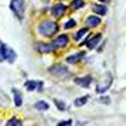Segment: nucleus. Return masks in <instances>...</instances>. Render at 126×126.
I'll return each mask as SVG.
<instances>
[{
	"label": "nucleus",
	"instance_id": "obj_1",
	"mask_svg": "<svg viewBox=\"0 0 126 126\" xmlns=\"http://www.w3.org/2000/svg\"><path fill=\"white\" fill-rule=\"evenodd\" d=\"M38 32L43 37H52L58 32V24L53 20H43L38 25Z\"/></svg>",
	"mask_w": 126,
	"mask_h": 126
},
{
	"label": "nucleus",
	"instance_id": "obj_2",
	"mask_svg": "<svg viewBox=\"0 0 126 126\" xmlns=\"http://www.w3.org/2000/svg\"><path fill=\"white\" fill-rule=\"evenodd\" d=\"M16 59V54L13 49H10L5 44H0V62L8 61L10 63H13Z\"/></svg>",
	"mask_w": 126,
	"mask_h": 126
},
{
	"label": "nucleus",
	"instance_id": "obj_3",
	"mask_svg": "<svg viewBox=\"0 0 126 126\" xmlns=\"http://www.w3.org/2000/svg\"><path fill=\"white\" fill-rule=\"evenodd\" d=\"M24 8H25L24 0H12V3H10V9H12V12H13L19 19L23 18Z\"/></svg>",
	"mask_w": 126,
	"mask_h": 126
},
{
	"label": "nucleus",
	"instance_id": "obj_4",
	"mask_svg": "<svg viewBox=\"0 0 126 126\" xmlns=\"http://www.w3.org/2000/svg\"><path fill=\"white\" fill-rule=\"evenodd\" d=\"M49 73L54 75L57 77H69L71 73L68 72V69L63 66V64H56V66H52L49 68Z\"/></svg>",
	"mask_w": 126,
	"mask_h": 126
},
{
	"label": "nucleus",
	"instance_id": "obj_5",
	"mask_svg": "<svg viewBox=\"0 0 126 126\" xmlns=\"http://www.w3.org/2000/svg\"><path fill=\"white\" fill-rule=\"evenodd\" d=\"M111 83H112V77H111L110 75H107V77L105 78V79L100 83V85L96 87V92H98V93H103V92H106V91L110 88Z\"/></svg>",
	"mask_w": 126,
	"mask_h": 126
},
{
	"label": "nucleus",
	"instance_id": "obj_6",
	"mask_svg": "<svg viewBox=\"0 0 126 126\" xmlns=\"http://www.w3.org/2000/svg\"><path fill=\"white\" fill-rule=\"evenodd\" d=\"M66 10H67V6L64 4H56L53 8L50 9V13H52V15H53V16L58 18V16L64 14Z\"/></svg>",
	"mask_w": 126,
	"mask_h": 126
},
{
	"label": "nucleus",
	"instance_id": "obj_7",
	"mask_svg": "<svg viewBox=\"0 0 126 126\" xmlns=\"http://www.w3.org/2000/svg\"><path fill=\"white\" fill-rule=\"evenodd\" d=\"M24 85H25V88L28 91H35V90L40 91L42 87H43V83L40 81H27Z\"/></svg>",
	"mask_w": 126,
	"mask_h": 126
},
{
	"label": "nucleus",
	"instance_id": "obj_8",
	"mask_svg": "<svg viewBox=\"0 0 126 126\" xmlns=\"http://www.w3.org/2000/svg\"><path fill=\"white\" fill-rule=\"evenodd\" d=\"M75 82H76V85H78V86H81V87H83V88H87V87H90L91 82H92V77H91V76L78 77V78L75 79Z\"/></svg>",
	"mask_w": 126,
	"mask_h": 126
},
{
	"label": "nucleus",
	"instance_id": "obj_9",
	"mask_svg": "<svg viewBox=\"0 0 126 126\" xmlns=\"http://www.w3.org/2000/svg\"><path fill=\"white\" fill-rule=\"evenodd\" d=\"M37 49L40 52V53H49V52H54L57 49V47L53 44V43H50V44H37Z\"/></svg>",
	"mask_w": 126,
	"mask_h": 126
},
{
	"label": "nucleus",
	"instance_id": "obj_10",
	"mask_svg": "<svg viewBox=\"0 0 126 126\" xmlns=\"http://www.w3.org/2000/svg\"><path fill=\"white\" fill-rule=\"evenodd\" d=\"M68 43V35L66 34H61L54 42H53V44L57 47V48H63V47H66Z\"/></svg>",
	"mask_w": 126,
	"mask_h": 126
},
{
	"label": "nucleus",
	"instance_id": "obj_11",
	"mask_svg": "<svg viewBox=\"0 0 126 126\" xmlns=\"http://www.w3.org/2000/svg\"><path fill=\"white\" fill-rule=\"evenodd\" d=\"M85 52H79V53H76V54H72V56H68L67 57V62L68 63H71V64H73V63H77V62H79L83 57H85Z\"/></svg>",
	"mask_w": 126,
	"mask_h": 126
},
{
	"label": "nucleus",
	"instance_id": "obj_12",
	"mask_svg": "<svg viewBox=\"0 0 126 126\" xmlns=\"http://www.w3.org/2000/svg\"><path fill=\"white\" fill-rule=\"evenodd\" d=\"M101 38H102V35L101 34H96V35H93L88 42H87V47L90 48V49H93V48H96V46L100 43V40H101Z\"/></svg>",
	"mask_w": 126,
	"mask_h": 126
},
{
	"label": "nucleus",
	"instance_id": "obj_13",
	"mask_svg": "<svg viewBox=\"0 0 126 126\" xmlns=\"http://www.w3.org/2000/svg\"><path fill=\"white\" fill-rule=\"evenodd\" d=\"M86 23H87L88 27H97V25L101 23V19H100L98 16H96V15H91V16L87 18Z\"/></svg>",
	"mask_w": 126,
	"mask_h": 126
},
{
	"label": "nucleus",
	"instance_id": "obj_14",
	"mask_svg": "<svg viewBox=\"0 0 126 126\" xmlns=\"http://www.w3.org/2000/svg\"><path fill=\"white\" fill-rule=\"evenodd\" d=\"M92 12L98 14V15H105V14L107 13V9H106V6H105V5L96 4V5H92Z\"/></svg>",
	"mask_w": 126,
	"mask_h": 126
},
{
	"label": "nucleus",
	"instance_id": "obj_15",
	"mask_svg": "<svg viewBox=\"0 0 126 126\" xmlns=\"http://www.w3.org/2000/svg\"><path fill=\"white\" fill-rule=\"evenodd\" d=\"M13 93H14V102H15V106H22L23 103V97L22 94H20V92L18 90H13Z\"/></svg>",
	"mask_w": 126,
	"mask_h": 126
},
{
	"label": "nucleus",
	"instance_id": "obj_16",
	"mask_svg": "<svg viewBox=\"0 0 126 126\" xmlns=\"http://www.w3.org/2000/svg\"><path fill=\"white\" fill-rule=\"evenodd\" d=\"M88 100H90V97H88V96H82V97H78V98H76V100H75V106H76V107H81V106H83V105H86Z\"/></svg>",
	"mask_w": 126,
	"mask_h": 126
},
{
	"label": "nucleus",
	"instance_id": "obj_17",
	"mask_svg": "<svg viewBox=\"0 0 126 126\" xmlns=\"http://www.w3.org/2000/svg\"><path fill=\"white\" fill-rule=\"evenodd\" d=\"M34 106H35V109L39 110V111H46V110L49 109V105H48L46 101H38Z\"/></svg>",
	"mask_w": 126,
	"mask_h": 126
},
{
	"label": "nucleus",
	"instance_id": "obj_18",
	"mask_svg": "<svg viewBox=\"0 0 126 126\" xmlns=\"http://www.w3.org/2000/svg\"><path fill=\"white\" fill-rule=\"evenodd\" d=\"M83 5H85V3H83V0H73L72 4H71V8L73 10H77L79 8H82Z\"/></svg>",
	"mask_w": 126,
	"mask_h": 126
},
{
	"label": "nucleus",
	"instance_id": "obj_19",
	"mask_svg": "<svg viewBox=\"0 0 126 126\" xmlns=\"http://www.w3.org/2000/svg\"><path fill=\"white\" fill-rule=\"evenodd\" d=\"M87 32H88V29H87V28H82V29H79V30L77 32V33L75 34V40H79L83 35H85V34L87 33Z\"/></svg>",
	"mask_w": 126,
	"mask_h": 126
},
{
	"label": "nucleus",
	"instance_id": "obj_20",
	"mask_svg": "<svg viewBox=\"0 0 126 126\" xmlns=\"http://www.w3.org/2000/svg\"><path fill=\"white\" fill-rule=\"evenodd\" d=\"M54 105L58 107L59 111H63V110L66 109V106H67L66 102H63V101H61V100H54Z\"/></svg>",
	"mask_w": 126,
	"mask_h": 126
},
{
	"label": "nucleus",
	"instance_id": "obj_21",
	"mask_svg": "<svg viewBox=\"0 0 126 126\" xmlns=\"http://www.w3.org/2000/svg\"><path fill=\"white\" fill-rule=\"evenodd\" d=\"M76 20L75 19H69L68 22L64 24V29H71V28H73V27H76Z\"/></svg>",
	"mask_w": 126,
	"mask_h": 126
},
{
	"label": "nucleus",
	"instance_id": "obj_22",
	"mask_svg": "<svg viewBox=\"0 0 126 126\" xmlns=\"http://www.w3.org/2000/svg\"><path fill=\"white\" fill-rule=\"evenodd\" d=\"M8 126H14V125H16V126H19V125H22V122H19L16 119H13V120H10L8 124H6Z\"/></svg>",
	"mask_w": 126,
	"mask_h": 126
},
{
	"label": "nucleus",
	"instance_id": "obj_23",
	"mask_svg": "<svg viewBox=\"0 0 126 126\" xmlns=\"http://www.w3.org/2000/svg\"><path fill=\"white\" fill-rule=\"evenodd\" d=\"M69 125H72V121H71V120L62 121V122H59V124H58V126H69Z\"/></svg>",
	"mask_w": 126,
	"mask_h": 126
},
{
	"label": "nucleus",
	"instance_id": "obj_24",
	"mask_svg": "<svg viewBox=\"0 0 126 126\" xmlns=\"http://www.w3.org/2000/svg\"><path fill=\"white\" fill-rule=\"evenodd\" d=\"M100 102L101 103H110V97H101Z\"/></svg>",
	"mask_w": 126,
	"mask_h": 126
},
{
	"label": "nucleus",
	"instance_id": "obj_25",
	"mask_svg": "<svg viewBox=\"0 0 126 126\" xmlns=\"http://www.w3.org/2000/svg\"><path fill=\"white\" fill-rule=\"evenodd\" d=\"M100 1H102V3H105V1H109V0H100Z\"/></svg>",
	"mask_w": 126,
	"mask_h": 126
},
{
	"label": "nucleus",
	"instance_id": "obj_26",
	"mask_svg": "<svg viewBox=\"0 0 126 126\" xmlns=\"http://www.w3.org/2000/svg\"><path fill=\"white\" fill-rule=\"evenodd\" d=\"M0 44H1V43H0Z\"/></svg>",
	"mask_w": 126,
	"mask_h": 126
}]
</instances>
